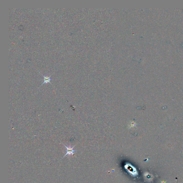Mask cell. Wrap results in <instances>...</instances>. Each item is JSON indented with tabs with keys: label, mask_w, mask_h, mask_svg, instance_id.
Returning a JSON list of instances; mask_svg holds the SVG:
<instances>
[{
	"label": "cell",
	"mask_w": 183,
	"mask_h": 183,
	"mask_svg": "<svg viewBox=\"0 0 183 183\" xmlns=\"http://www.w3.org/2000/svg\"><path fill=\"white\" fill-rule=\"evenodd\" d=\"M62 144L65 146V148H67V153L65 154V155L63 157H65L67 155H73L74 154V152L76 151V150H74V149H73V148L75 146H74V147H71L70 146L67 147V146H66L65 145H64V144H63V143H62Z\"/></svg>",
	"instance_id": "cell-1"
},
{
	"label": "cell",
	"mask_w": 183,
	"mask_h": 183,
	"mask_svg": "<svg viewBox=\"0 0 183 183\" xmlns=\"http://www.w3.org/2000/svg\"><path fill=\"white\" fill-rule=\"evenodd\" d=\"M42 74V75L43 77L44 78V82H43V83L40 86H41V85H42L43 84H44V83H50V84H52V83H50V81H51V80H52V79L50 78V77H51V76H52V74L50 76H47V75H46V76H45V75H43L42 74Z\"/></svg>",
	"instance_id": "cell-2"
}]
</instances>
